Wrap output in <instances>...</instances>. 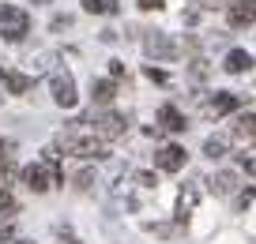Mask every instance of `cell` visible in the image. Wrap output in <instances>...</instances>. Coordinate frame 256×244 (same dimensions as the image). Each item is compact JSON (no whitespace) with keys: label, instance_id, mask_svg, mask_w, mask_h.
Segmentation results:
<instances>
[{"label":"cell","instance_id":"6da1fadb","mask_svg":"<svg viewBox=\"0 0 256 244\" xmlns=\"http://www.w3.org/2000/svg\"><path fill=\"white\" fill-rule=\"evenodd\" d=\"M53 150H64V154H76V158H110V147H106V139H98L94 132H87L83 128V120H72V128H64L60 135H56Z\"/></svg>","mask_w":256,"mask_h":244},{"label":"cell","instance_id":"7a4b0ae2","mask_svg":"<svg viewBox=\"0 0 256 244\" xmlns=\"http://www.w3.org/2000/svg\"><path fill=\"white\" fill-rule=\"evenodd\" d=\"M30 30V15L16 4H0V38L4 41H23Z\"/></svg>","mask_w":256,"mask_h":244},{"label":"cell","instance_id":"3957f363","mask_svg":"<svg viewBox=\"0 0 256 244\" xmlns=\"http://www.w3.org/2000/svg\"><path fill=\"white\" fill-rule=\"evenodd\" d=\"M83 124H90V132H94L98 139H117V135H124V132H128L124 113H113V109H106V113H90V120H83Z\"/></svg>","mask_w":256,"mask_h":244},{"label":"cell","instance_id":"277c9868","mask_svg":"<svg viewBox=\"0 0 256 244\" xmlns=\"http://www.w3.org/2000/svg\"><path fill=\"white\" fill-rule=\"evenodd\" d=\"M49 90H53V102L64 105V109H72L76 102H80V94H76V79L72 71H53V79H49Z\"/></svg>","mask_w":256,"mask_h":244},{"label":"cell","instance_id":"5b68a950","mask_svg":"<svg viewBox=\"0 0 256 244\" xmlns=\"http://www.w3.org/2000/svg\"><path fill=\"white\" fill-rule=\"evenodd\" d=\"M144 49H147V56H154V60H177V56H181V45H177L174 38L154 34V30L144 38Z\"/></svg>","mask_w":256,"mask_h":244},{"label":"cell","instance_id":"8992f818","mask_svg":"<svg viewBox=\"0 0 256 244\" xmlns=\"http://www.w3.org/2000/svg\"><path fill=\"white\" fill-rule=\"evenodd\" d=\"M196 203H200V181L184 184V188L177 192V207H174V218H177V226H184V222L192 218V211H196Z\"/></svg>","mask_w":256,"mask_h":244},{"label":"cell","instance_id":"52a82bcc","mask_svg":"<svg viewBox=\"0 0 256 244\" xmlns=\"http://www.w3.org/2000/svg\"><path fill=\"white\" fill-rule=\"evenodd\" d=\"M184 147H177V143H170V147H162L158 154H154V166L162 169V173H177V169L184 166Z\"/></svg>","mask_w":256,"mask_h":244},{"label":"cell","instance_id":"ba28073f","mask_svg":"<svg viewBox=\"0 0 256 244\" xmlns=\"http://www.w3.org/2000/svg\"><path fill=\"white\" fill-rule=\"evenodd\" d=\"M226 23H230L234 30H241V26H252V23H256V4H248V0H238V4H230V8H226Z\"/></svg>","mask_w":256,"mask_h":244},{"label":"cell","instance_id":"9c48e42d","mask_svg":"<svg viewBox=\"0 0 256 244\" xmlns=\"http://www.w3.org/2000/svg\"><path fill=\"white\" fill-rule=\"evenodd\" d=\"M222 68L230 71V75H248V71H252V56H248L245 49H230L226 60H222Z\"/></svg>","mask_w":256,"mask_h":244},{"label":"cell","instance_id":"30bf717a","mask_svg":"<svg viewBox=\"0 0 256 244\" xmlns=\"http://www.w3.org/2000/svg\"><path fill=\"white\" fill-rule=\"evenodd\" d=\"M158 128H166V132H184L188 120H184V113L177 109V105H162L158 109Z\"/></svg>","mask_w":256,"mask_h":244},{"label":"cell","instance_id":"8fae6325","mask_svg":"<svg viewBox=\"0 0 256 244\" xmlns=\"http://www.w3.org/2000/svg\"><path fill=\"white\" fill-rule=\"evenodd\" d=\"M241 102H245L241 94H230V90H218V94L211 98V113H215V117H226V113L241 109Z\"/></svg>","mask_w":256,"mask_h":244},{"label":"cell","instance_id":"7c38bea8","mask_svg":"<svg viewBox=\"0 0 256 244\" xmlns=\"http://www.w3.org/2000/svg\"><path fill=\"white\" fill-rule=\"evenodd\" d=\"M234 139H241L245 147H256V113H245L234 124Z\"/></svg>","mask_w":256,"mask_h":244},{"label":"cell","instance_id":"4fadbf2b","mask_svg":"<svg viewBox=\"0 0 256 244\" xmlns=\"http://www.w3.org/2000/svg\"><path fill=\"white\" fill-rule=\"evenodd\" d=\"M234 188H238V173H234V169L215 173V181H211V192H215V196H230Z\"/></svg>","mask_w":256,"mask_h":244},{"label":"cell","instance_id":"5bb4252c","mask_svg":"<svg viewBox=\"0 0 256 244\" xmlns=\"http://www.w3.org/2000/svg\"><path fill=\"white\" fill-rule=\"evenodd\" d=\"M90 94H94L98 105H110L113 98H117V83H113V79H98L94 87H90Z\"/></svg>","mask_w":256,"mask_h":244},{"label":"cell","instance_id":"9a60e30c","mask_svg":"<svg viewBox=\"0 0 256 244\" xmlns=\"http://www.w3.org/2000/svg\"><path fill=\"white\" fill-rule=\"evenodd\" d=\"M226 147H230V139H226V135H211V139L204 143V154H208L211 162H218V158H226Z\"/></svg>","mask_w":256,"mask_h":244},{"label":"cell","instance_id":"2e32d148","mask_svg":"<svg viewBox=\"0 0 256 244\" xmlns=\"http://www.w3.org/2000/svg\"><path fill=\"white\" fill-rule=\"evenodd\" d=\"M4 83H8L12 94H26L34 79H30V75H19V71H4Z\"/></svg>","mask_w":256,"mask_h":244},{"label":"cell","instance_id":"e0dca14e","mask_svg":"<svg viewBox=\"0 0 256 244\" xmlns=\"http://www.w3.org/2000/svg\"><path fill=\"white\" fill-rule=\"evenodd\" d=\"M83 11H90V15H117V0H83Z\"/></svg>","mask_w":256,"mask_h":244},{"label":"cell","instance_id":"ac0fdd59","mask_svg":"<svg viewBox=\"0 0 256 244\" xmlns=\"http://www.w3.org/2000/svg\"><path fill=\"white\" fill-rule=\"evenodd\" d=\"M16 211H19V203L8 196V192H4V196H0V218H4V222H12V218H16Z\"/></svg>","mask_w":256,"mask_h":244},{"label":"cell","instance_id":"d6986e66","mask_svg":"<svg viewBox=\"0 0 256 244\" xmlns=\"http://www.w3.org/2000/svg\"><path fill=\"white\" fill-rule=\"evenodd\" d=\"M49 64H53V53H38V56H30V75H42Z\"/></svg>","mask_w":256,"mask_h":244},{"label":"cell","instance_id":"ffe728a7","mask_svg":"<svg viewBox=\"0 0 256 244\" xmlns=\"http://www.w3.org/2000/svg\"><path fill=\"white\" fill-rule=\"evenodd\" d=\"M76 188L90 192V188H94V173H90V169H80V173H76Z\"/></svg>","mask_w":256,"mask_h":244},{"label":"cell","instance_id":"44dd1931","mask_svg":"<svg viewBox=\"0 0 256 244\" xmlns=\"http://www.w3.org/2000/svg\"><path fill=\"white\" fill-rule=\"evenodd\" d=\"M238 162H241V166H245L248 173L256 177V150H248V154H245V150H241V154H238Z\"/></svg>","mask_w":256,"mask_h":244},{"label":"cell","instance_id":"7402d4cb","mask_svg":"<svg viewBox=\"0 0 256 244\" xmlns=\"http://www.w3.org/2000/svg\"><path fill=\"white\" fill-rule=\"evenodd\" d=\"M147 79H151V83H170V75H166L162 68H154V64L147 68Z\"/></svg>","mask_w":256,"mask_h":244},{"label":"cell","instance_id":"603a6c76","mask_svg":"<svg viewBox=\"0 0 256 244\" xmlns=\"http://www.w3.org/2000/svg\"><path fill=\"white\" fill-rule=\"evenodd\" d=\"M8 162H12V143H8V139H0V169L8 166Z\"/></svg>","mask_w":256,"mask_h":244},{"label":"cell","instance_id":"cb8c5ba5","mask_svg":"<svg viewBox=\"0 0 256 244\" xmlns=\"http://www.w3.org/2000/svg\"><path fill=\"white\" fill-rule=\"evenodd\" d=\"M252 199H256V188H245V192L238 196V211H245V207L252 203Z\"/></svg>","mask_w":256,"mask_h":244},{"label":"cell","instance_id":"d4e9b609","mask_svg":"<svg viewBox=\"0 0 256 244\" xmlns=\"http://www.w3.org/2000/svg\"><path fill=\"white\" fill-rule=\"evenodd\" d=\"M136 184L140 188H154L158 181H154V173H136Z\"/></svg>","mask_w":256,"mask_h":244},{"label":"cell","instance_id":"484cf974","mask_svg":"<svg viewBox=\"0 0 256 244\" xmlns=\"http://www.w3.org/2000/svg\"><path fill=\"white\" fill-rule=\"evenodd\" d=\"M162 4H166V0H140V8H144V11H158Z\"/></svg>","mask_w":256,"mask_h":244},{"label":"cell","instance_id":"4316f807","mask_svg":"<svg viewBox=\"0 0 256 244\" xmlns=\"http://www.w3.org/2000/svg\"><path fill=\"white\" fill-rule=\"evenodd\" d=\"M110 75L120 79V75H124V64H120V60H110Z\"/></svg>","mask_w":256,"mask_h":244},{"label":"cell","instance_id":"83f0119b","mask_svg":"<svg viewBox=\"0 0 256 244\" xmlns=\"http://www.w3.org/2000/svg\"><path fill=\"white\" fill-rule=\"evenodd\" d=\"M68 23H72V19H68V15H56V19H53V30H64V26H68Z\"/></svg>","mask_w":256,"mask_h":244},{"label":"cell","instance_id":"f1b7e54d","mask_svg":"<svg viewBox=\"0 0 256 244\" xmlns=\"http://www.w3.org/2000/svg\"><path fill=\"white\" fill-rule=\"evenodd\" d=\"M56 244H80V241H76V237L68 233V229H64V233H60V241H56Z\"/></svg>","mask_w":256,"mask_h":244},{"label":"cell","instance_id":"f546056e","mask_svg":"<svg viewBox=\"0 0 256 244\" xmlns=\"http://www.w3.org/2000/svg\"><path fill=\"white\" fill-rule=\"evenodd\" d=\"M200 8H215V4H222V0H196Z\"/></svg>","mask_w":256,"mask_h":244},{"label":"cell","instance_id":"4dcf8cb0","mask_svg":"<svg viewBox=\"0 0 256 244\" xmlns=\"http://www.w3.org/2000/svg\"><path fill=\"white\" fill-rule=\"evenodd\" d=\"M12 244H34V241H12Z\"/></svg>","mask_w":256,"mask_h":244},{"label":"cell","instance_id":"1f68e13d","mask_svg":"<svg viewBox=\"0 0 256 244\" xmlns=\"http://www.w3.org/2000/svg\"><path fill=\"white\" fill-rule=\"evenodd\" d=\"M38 4H46V0H38Z\"/></svg>","mask_w":256,"mask_h":244},{"label":"cell","instance_id":"d6a6232c","mask_svg":"<svg viewBox=\"0 0 256 244\" xmlns=\"http://www.w3.org/2000/svg\"><path fill=\"white\" fill-rule=\"evenodd\" d=\"M248 4H252V0H248Z\"/></svg>","mask_w":256,"mask_h":244}]
</instances>
